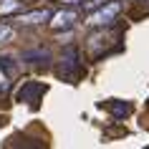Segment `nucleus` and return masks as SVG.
I'll list each match as a JSON object with an SVG mask.
<instances>
[{"label":"nucleus","mask_w":149,"mask_h":149,"mask_svg":"<svg viewBox=\"0 0 149 149\" xmlns=\"http://www.w3.org/2000/svg\"><path fill=\"white\" fill-rule=\"evenodd\" d=\"M0 66H5L8 71H13V68H15V63H13V58H10V56H5V58L0 56Z\"/></svg>","instance_id":"11"},{"label":"nucleus","mask_w":149,"mask_h":149,"mask_svg":"<svg viewBox=\"0 0 149 149\" xmlns=\"http://www.w3.org/2000/svg\"><path fill=\"white\" fill-rule=\"evenodd\" d=\"M106 109H109L116 119H121V116H126V114L132 111V106H129V104H116V101H109V104H106Z\"/></svg>","instance_id":"7"},{"label":"nucleus","mask_w":149,"mask_h":149,"mask_svg":"<svg viewBox=\"0 0 149 149\" xmlns=\"http://www.w3.org/2000/svg\"><path fill=\"white\" fill-rule=\"evenodd\" d=\"M76 18H79V13L76 10H58V13H53V18L48 20V25H51V31H68V28H73L76 25Z\"/></svg>","instance_id":"3"},{"label":"nucleus","mask_w":149,"mask_h":149,"mask_svg":"<svg viewBox=\"0 0 149 149\" xmlns=\"http://www.w3.org/2000/svg\"><path fill=\"white\" fill-rule=\"evenodd\" d=\"M23 10V0H0V15L10 18V15H20Z\"/></svg>","instance_id":"6"},{"label":"nucleus","mask_w":149,"mask_h":149,"mask_svg":"<svg viewBox=\"0 0 149 149\" xmlns=\"http://www.w3.org/2000/svg\"><path fill=\"white\" fill-rule=\"evenodd\" d=\"M51 18H53V13L48 8H36V10H28V13H20L18 23L20 25H40V23H48Z\"/></svg>","instance_id":"4"},{"label":"nucleus","mask_w":149,"mask_h":149,"mask_svg":"<svg viewBox=\"0 0 149 149\" xmlns=\"http://www.w3.org/2000/svg\"><path fill=\"white\" fill-rule=\"evenodd\" d=\"M79 71H81V66H79V48H76V46H68L66 51H63V56H61L58 76L66 79V81H73L76 76H79Z\"/></svg>","instance_id":"1"},{"label":"nucleus","mask_w":149,"mask_h":149,"mask_svg":"<svg viewBox=\"0 0 149 149\" xmlns=\"http://www.w3.org/2000/svg\"><path fill=\"white\" fill-rule=\"evenodd\" d=\"M10 88V81H8V73L3 71V66H0V94H5Z\"/></svg>","instance_id":"10"},{"label":"nucleus","mask_w":149,"mask_h":149,"mask_svg":"<svg viewBox=\"0 0 149 149\" xmlns=\"http://www.w3.org/2000/svg\"><path fill=\"white\" fill-rule=\"evenodd\" d=\"M46 88L40 86V84H36V81H28V84H23V88L18 91V101H28V104H36L38 101V96L43 94Z\"/></svg>","instance_id":"5"},{"label":"nucleus","mask_w":149,"mask_h":149,"mask_svg":"<svg viewBox=\"0 0 149 149\" xmlns=\"http://www.w3.org/2000/svg\"><path fill=\"white\" fill-rule=\"evenodd\" d=\"M106 3H109V0H86V3H84V10H86V13H94V10H99L101 5H106Z\"/></svg>","instance_id":"9"},{"label":"nucleus","mask_w":149,"mask_h":149,"mask_svg":"<svg viewBox=\"0 0 149 149\" xmlns=\"http://www.w3.org/2000/svg\"><path fill=\"white\" fill-rule=\"evenodd\" d=\"M10 38H13V25L0 23V43H8Z\"/></svg>","instance_id":"8"},{"label":"nucleus","mask_w":149,"mask_h":149,"mask_svg":"<svg viewBox=\"0 0 149 149\" xmlns=\"http://www.w3.org/2000/svg\"><path fill=\"white\" fill-rule=\"evenodd\" d=\"M121 13V3H116V0H109L106 5H101L99 10H94V13H88V25H109L114 18Z\"/></svg>","instance_id":"2"}]
</instances>
